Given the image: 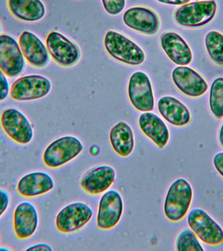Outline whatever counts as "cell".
I'll return each mask as SVG.
<instances>
[{
    "label": "cell",
    "instance_id": "1",
    "mask_svg": "<svg viewBox=\"0 0 223 251\" xmlns=\"http://www.w3.org/2000/svg\"><path fill=\"white\" fill-rule=\"evenodd\" d=\"M104 45L112 58L129 66L142 64L146 58L144 51L138 45L115 31H107Z\"/></svg>",
    "mask_w": 223,
    "mask_h": 251
},
{
    "label": "cell",
    "instance_id": "2",
    "mask_svg": "<svg viewBox=\"0 0 223 251\" xmlns=\"http://www.w3.org/2000/svg\"><path fill=\"white\" fill-rule=\"evenodd\" d=\"M193 197V188L185 178L172 182L164 203V213L170 221L178 222L187 215Z\"/></svg>",
    "mask_w": 223,
    "mask_h": 251
},
{
    "label": "cell",
    "instance_id": "3",
    "mask_svg": "<svg viewBox=\"0 0 223 251\" xmlns=\"http://www.w3.org/2000/svg\"><path fill=\"white\" fill-rule=\"evenodd\" d=\"M84 150L82 141L73 135H66L52 141L45 149L43 160L45 166L58 168L76 158Z\"/></svg>",
    "mask_w": 223,
    "mask_h": 251
},
{
    "label": "cell",
    "instance_id": "4",
    "mask_svg": "<svg viewBox=\"0 0 223 251\" xmlns=\"http://www.w3.org/2000/svg\"><path fill=\"white\" fill-rule=\"evenodd\" d=\"M217 8V3L214 0H203L184 4L176 10L174 19L181 26H203L214 19Z\"/></svg>",
    "mask_w": 223,
    "mask_h": 251
},
{
    "label": "cell",
    "instance_id": "5",
    "mask_svg": "<svg viewBox=\"0 0 223 251\" xmlns=\"http://www.w3.org/2000/svg\"><path fill=\"white\" fill-rule=\"evenodd\" d=\"M52 84L48 78L39 75H31L18 78L12 84L10 96L18 101L41 99L50 93Z\"/></svg>",
    "mask_w": 223,
    "mask_h": 251
},
{
    "label": "cell",
    "instance_id": "6",
    "mask_svg": "<svg viewBox=\"0 0 223 251\" xmlns=\"http://www.w3.org/2000/svg\"><path fill=\"white\" fill-rule=\"evenodd\" d=\"M188 225L198 238L205 244L217 246L223 243V229L201 209H193L187 217Z\"/></svg>",
    "mask_w": 223,
    "mask_h": 251
},
{
    "label": "cell",
    "instance_id": "7",
    "mask_svg": "<svg viewBox=\"0 0 223 251\" xmlns=\"http://www.w3.org/2000/svg\"><path fill=\"white\" fill-rule=\"evenodd\" d=\"M93 216V211L88 204L73 202L65 206L56 217V226L61 233H70L78 231L87 225Z\"/></svg>",
    "mask_w": 223,
    "mask_h": 251
},
{
    "label": "cell",
    "instance_id": "8",
    "mask_svg": "<svg viewBox=\"0 0 223 251\" xmlns=\"http://www.w3.org/2000/svg\"><path fill=\"white\" fill-rule=\"evenodd\" d=\"M0 123L6 134L21 145H27L33 138L34 132L30 122L24 114L15 108L4 110Z\"/></svg>",
    "mask_w": 223,
    "mask_h": 251
},
{
    "label": "cell",
    "instance_id": "9",
    "mask_svg": "<svg viewBox=\"0 0 223 251\" xmlns=\"http://www.w3.org/2000/svg\"><path fill=\"white\" fill-rule=\"evenodd\" d=\"M46 48L53 60L62 67H71L80 60L79 47L58 31H52L46 38Z\"/></svg>",
    "mask_w": 223,
    "mask_h": 251
},
{
    "label": "cell",
    "instance_id": "10",
    "mask_svg": "<svg viewBox=\"0 0 223 251\" xmlns=\"http://www.w3.org/2000/svg\"><path fill=\"white\" fill-rule=\"evenodd\" d=\"M25 66L19 42L11 35H0V69L8 77L15 78L22 74Z\"/></svg>",
    "mask_w": 223,
    "mask_h": 251
},
{
    "label": "cell",
    "instance_id": "11",
    "mask_svg": "<svg viewBox=\"0 0 223 251\" xmlns=\"http://www.w3.org/2000/svg\"><path fill=\"white\" fill-rule=\"evenodd\" d=\"M129 100L133 107L141 112H151L155 107L154 92L150 78L142 72L133 74L128 85Z\"/></svg>",
    "mask_w": 223,
    "mask_h": 251
},
{
    "label": "cell",
    "instance_id": "12",
    "mask_svg": "<svg viewBox=\"0 0 223 251\" xmlns=\"http://www.w3.org/2000/svg\"><path fill=\"white\" fill-rule=\"evenodd\" d=\"M123 212L122 196L115 190L105 192L100 200L97 216L99 229L109 230L120 221Z\"/></svg>",
    "mask_w": 223,
    "mask_h": 251
},
{
    "label": "cell",
    "instance_id": "13",
    "mask_svg": "<svg viewBox=\"0 0 223 251\" xmlns=\"http://www.w3.org/2000/svg\"><path fill=\"white\" fill-rule=\"evenodd\" d=\"M172 76L176 87L189 97H200L208 89V85L204 78L189 67H177L172 72Z\"/></svg>",
    "mask_w": 223,
    "mask_h": 251
},
{
    "label": "cell",
    "instance_id": "14",
    "mask_svg": "<svg viewBox=\"0 0 223 251\" xmlns=\"http://www.w3.org/2000/svg\"><path fill=\"white\" fill-rule=\"evenodd\" d=\"M115 177L116 172L113 167L107 165L96 166L82 176L80 186L89 195H99L112 185Z\"/></svg>",
    "mask_w": 223,
    "mask_h": 251
},
{
    "label": "cell",
    "instance_id": "15",
    "mask_svg": "<svg viewBox=\"0 0 223 251\" xmlns=\"http://www.w3.org/2000/svg\"><path fill=\"white\" fill-rule=\"evenodd\" d=\"M123 20L127 27L143 34H156L160 27L158 15L146 7L130 8L123 14Z\"/></svg>",
    "mask_w": 223,
    "mask_h": 251
},
{
    "label": "cell",
    "instance_id": "16",
    "mask_svg": "<svg viewBox=\"0 0 223 251\" xmlns=\"http://www.w3.org/2000/svg\"><path fill=\"white\" fill-rule=\"evenodd\" d=\"M19 43L25 60L31 66L43 68L50 62L48 49L34 33L23 31L20 35Z\"/></svg>",
    "mask_w": 223,
    "mask_h": 251
},
{
    "label": "cell",
    "instance_id": "17",
    "mask_svg": "<svg viewBox=\"0 0 223 251\" xmlns=\"http://www.w3.org/2000/svg\"><path fill=\"white\" fill-rule=\"evenodd\" d=\"M39 225V215L36 207L29 201H23L14 212L13 227L16 236L23 240L36 232Z\"/></svg>",
    "mask_w": 223,
    "mask_h": 251
},
{
    "label": "cell",
    "instance_id": "18",
    "mask_svg": "<svg viewBox=\"0 0 223 251\" xmlns=\"http://www.w3.org/2000/svg\"><path fill=\"white\" fill-rule=\"evenodd\" d=\"M160 45L170 60L178 66H187L193 60V52L189 45L177 33L168 31L162 33Z\"/></svg>",
    "mask_w": 223,
    "mask_h": 251
},
{
    "label": "cell",
    "instance_id": "19",
    "mask_svg": "<svg viewBox=\"0 0 223 251\" xmlns=\"http://www.w3.org/2000/svg\"><path fill=\"white\" fill-rule=\"evenodd\" d=\"M54 187L52 176L44 172H34L25 175L17 184L18 192L25 198L36 197L48 193Z\"/></svg>",
    "mask_w": 223,
    "mask_h": 251
},
{
    "label": "cell",
    "instance_id": "20",
    "mask_svg": "<svg viewBox=\"0 0 223 251\" xmlns=\"http://www.w3.org/2000/svg\"><path fill=\"white\" fill-rule=\"evenodd\" d=\"M139 127L143 133L159 149H163L170 139V132L166 124L158 116L144 112L138 119Z\"/></svg>",
    "mask_w": 223,
    "mask_h": 251
},
{
    "label": "cell",
    "instance_id": "21",
    "mask_svg": "<svg viewBox=\"0 0 223 251\" xmlns=\"http://www.w3.org/2000/svg\"><path fill=\"white\" fill-rule=\"evenodd\" d=\"M157 107L165 121L175 126H184L191 121L189 109L177 98L164 96L158 100Z\"/></svg>",
    "mask_w": 223,
    "mask_h": 251
},
{
    "label": "cell",
    "instance_id": "22",
    "mask_svg": "<svg viewBox=\"0 0 223 251\" xmlns=\"http://www.w3.org/2000/svg\"><path fill=\"white\" fill-rule=\"evenodd\" d=\"M9 11L19 21L34 23L46 14V8L41 0H7Z\"/></svg>",
    "mask_w": 223,
    "mask_h": 251
},
{
    "label": "cell",
    "instance_id": "23",
    "mask_svg": "<svg viewBox=\"0 0 223 251\" xmlns=\"http://www.w3.org/2000/svg\"><path fill=\"white\" fill-rule=\"evenodd\" d=\"M110 142L113 151L119 156L127 157L134 149V133L130 126L119 122L113 126L109 134Z\"/></svg>",
    "mask_w": 223,
    "mask_h": 251
},
{
    "label": "cell",
    "instance_id": "24",
    "mask_svg": "<svg viewBox=\"0 0 223 251\" xmlns=\"http://www.w3.org/2000/svg\"><path fill=\"white\" fill-rule=\"evenodd\" d=\"M205 48L211 60L223 66V35L217 31H210L205 37Z\"/></svg>",
    "mask_w": 223,
    "mask_h": 251
},
{
    "label": "cell",
    "instance_id": "25",
    "mask_svg": "<svg viewBox=\"0 0 223 251\" xmlns=\"http://www.w3.org/2000/svg\"><path fill=\"white\" fill-rule=\"evenodd\" d=\"M209 107L217 119L223 118V77L217 78L211 84Z\"/></svg>",
    "mask_w": 223,
    "mask_h": 251
},
{
    "label": "cell",
    "instance_id": "26",
    "mask_svg": "<svg viewBox=\"0 0 223 251\" xmlns=\"http://www.w3.org/2000/svg\"><path fill=\"white\" fill-rule=\"evenodd\" d=\"M176 250L178 251H203L198 237L193 231L184 229L178 235L176 241Z\"/></svg>",
    "mask_w": 223,
    "mask_h": 251
},
{
    "label": "cell",
    "instance_id": "27",
    "mask_svg": "<svg viewBox=\"0 0 223 251\" xmlns=\"http://www.w3.org/2000/svg\"><path fill=\"white\" fill-rule=\"evenodd\" d=\"M105 11L111 15H117L124 9L125 0H102Z\"/></svg>",
    "mask_w": 223,
    "mask_h": 251
},
{
    "label": "cell",
    "instance_id": "28",
    "mask_svg": "<svg viewBox=\"0 0 223 251\" xmlns=\"http://www.w3.org/2000/svg\"><path fill=\"white\" fill-rule=\"evenodd\" d=\"M6 76L5 73L0 69V101L7 99L10 92L9 81Z\"/></svg>",
    "mask_w": 223,
    "mask_h": 251
},
{
    "label": "cell",
    "instance_id": "29",
    "mask_svg": "<svg viewBox=\"0 0 223 251\" xmlns=\"http://www.w3.org/2000/svg\"><path fill=\"white\" fill-rule=\"evenodd\" d=\"M10 200L9 194L5 190L0 189V218L9 207Z\"/></svg>",
    "mask_w": 223,
    "mask_h": 251
},
{
    "label": "cell",
    "instance_id": "30",
    "mask_svg": "<svg viewBox=\"0 0 223 251\" xmlns=\"http://www.w3.org/2000/svg\"><path fill=\"white\" fill-rule=\"evenodd\" d=\"M213 165L223 178V152L217 153L213 158Z\"/></svg>",
    "mask_w": 223,
    "mask_h": 251
},
{
    "label": "cell",
    "instance_id": "31",
    "mask_svg": "<svg viewBox=\"0 0 223 251\" xmlns=\"http://www.w3.org/2000/svg\"><path fill=\"white\" fill-rule=\"evenodd\" d=\"M27 251H49L53 250L52 247L46 243H38L30 246L29 248L26 249Z\"/></svg>",
    "mask_w": 223,
    "mask_h": 251
},
{
    "label": "cell",
    "instance_id": "32",
    "mask_svg": "<svg viewBox=\"0 0 223 251\" xmlns=\"http://www.w3.org/2000/svg\"><path fill=\"white\" fill-rule=\"evenodd\" d=\"M160 3L168 4V5H183L188 3L191 0H157Z\"/></svg>",
    "mask_w": 223,
    "mask_h": 251
},
{
    "label": "cell",
    "instance_id": "33",
    "mask_svg": "<svg viewBox=\"0 0 223 251\" xmlns=\"http://www.w3.org/2000/svg\"><path fill=\"white\" fill-rule=\"evenodd\" d=\"M219 143H220L221 146L223 147V123L222 126L221 127L220 131H219Z\"/></svg>",
    "mask_w": 223,
    "mask_h": 251
},
{
    "label": "cell",
    "instance_id": "34",
    "mask_svg": "<svg viewBox=\"0 0 223 251\" xmlns=\"http://www.w3.org/2000/svg\"><path fill=\"white\" fill-rule=\"evenodd\" d=\"M0 251H10V249H7V248H5V247H0Z\"/></svg>",
    "mask_w": 223,
    "mask_h": 251
},
{
    "label": "cell",
    "instance_id": "35",
    "mask_svg": "<svg viewBox=\"0 0 223 251\" xmlns=\"http://www.w3.org/2000/svg\"><path fill=\"white\" fill-rule=\"evenodd\" d=\"M1 25H0V33H1Z\"/></svg>",
    "mask_w": 223,
    "mask_h": 251
}]
</instances>
